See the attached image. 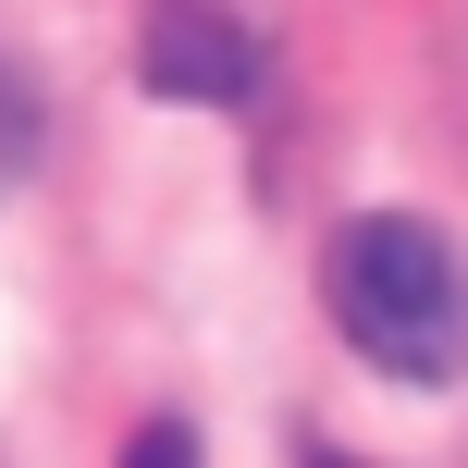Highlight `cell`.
Listing matches in <instances>:
<instances>
[{
    "instance_id": "cell-5",
    "label": "cell",
    "mask_w": 468,
    "mask_h": 468,
    "mask_svg": "<svg viewBox=\"0 0 468 468\" xmlns=\"http://www.w3.org/2000/svg\"><path fill=\"white\" fill-rule=\"evenodd\" d=\"M308 468H370V456H308Z\"/></svg>"
},
{
    "instance_id": "cell-3",
    "label": "cell",
    "mask_w": 468,
    "mask_h": 468,
    "mask_svg": "<svg viewBox=\"0 0 468 468\" xmlns=\"http://www.w3.org/2000/svg\"><path fill=\"white\" fill-rule=\"evenodd\" d=\"M25 161H37V87H25V62L0 49V197H13Z\"/></svg>"
},
{
    "instance_id": "cell-1",
    "label": "cell",
    "mask_w": 468,
    "mask_h": 468,
    "mask_svg": "<svg viewBox=\"0 0 468 468\" xmlns=\"http://www.w3.org/2000/svg\"><path fill=\"white\" fill-rule=\"evenodd\" d=\"M321 308L370 370L456 382L468 370V247L420 210H370L321 247Z\"/></svg>"
},
{
    "instance_id": "cell-4",
    "label": "cell",
    "mask_w": 468,
    "mask_h": 468,
    "mask_svg": "<svg viewBox=\"0 0 468 468\" xmlns=\"http://www.w3.org/2000/svg\"><path fill=\"white\" fill-rule=\"evenodd\" d=\"M123 468H197V431L186 420H148L136 444H123Z\"/></svg>"
},
{
    "instance_id": "cell-2",
    "label": "cell",
    "mask_w": 468,
    "mask_h": 468,
    "mask_svg": "<svg viewBox=\"0 0 468 468\" xmlns=\"http://www.w3.org/2000/svg\"><path fill=\"white\" fill-rule=\"evenodd\" d=\"M136 74L186 112H234L259 87V25L234 0H148V37H136Z\"/></svg>"
}]
</instances>
